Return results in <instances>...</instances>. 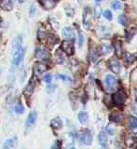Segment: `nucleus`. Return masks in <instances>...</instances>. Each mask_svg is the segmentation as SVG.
I'll list each match as a JSON object with an SVG mask.
<instances>
[{
	"label": "nucleus",
	"mask_w": 137,
	"mask_h": 149,
	"mask_svg": "<svg viewBox=\"0 0 137 149\" xmlns=\"http://www.w3.org/2000/svg\"><path fill=\"white\" fill-rule=\"evenodd\" d=\"M109 65H110V69L112 70L115 74H119L120 71V64L117 62L116 59H111L109 61Z\"/></svg>",
	"instance_id": "nucleus-13"
},
{
	"label": "nucleus",
	"mask_w": 137,
	"mask_h": 149,
	"mask_svg": "<svg viewBox=\"0 0 137 149\" xmlns=\"http://www.w3.org/2000/svg\"><path fill=\"white\" fill-rule=\"evenodd\" d=\"M103 16H105V18L107 19V20H109V21L112 20V12L109 10V9H107V10L103 12Z\"/></svg>",
	"instance_id": "nucleus-32"
},
{
	"label": "nucleus",
	"mask_w": 137,
	"mask_h": 149,
	"mask_svg": "<svg viewBox=\"0 0 137 149\" xmlns=\"http://www.w3.org/2000/svg\"><path fill=\"white\" fill-rule=\"evenodd\" d=\"M119 22L121 25L126 26L127 24H128V19H127V17L124 15V14H120V15L119 16Z\"/></svg>",
	"instance_id": "nucleus-27"
},
{
	"label": "nucleus",
	"mask_w": 137,
	"mask_h": 149,
	"mask_svg": "<svg viewBox=\"0 0 137 149\" xmlns=\"http://www.w3.org/2000/svg\"><path fill=\"white\" fill-rule=\"evenodd\" d=\"M88 118H89V116L86 112H80L78 114V119L81 123H86L88 121Z\"/></svg>",
	"instance_id": "nucleus-24"
},
{
	"label": "nucleus",
	"mask_w": 137,
	"mask_h": 149,
	"mask_svg": "<svg viewBox=\"0 0 137 149\" xmlns=\"http://www.w3.org/2000/svg\"><path fill=\"white\" fill-rule=\"evenodd\" d=\"M47 70V66L42 63H36L34 66V74L36 77H40Z\"/></svg>",
	"instance_id": "nucleus-6"
},
{
	"label": "nucleus",
	"mask_w": 137,
	"mask_h": 149,
	"mask_svg": "<svg viewBox=\"0 0 137 149\" xmlns=\"http://www.w3.org/2000/svg\"><path fill=\"white\" fill-rule=\"evenodd\" d=\"M22 45V38L21 36H16L15 38L13 40V45H12V53H15L17 51L20 49Z\"/></svg>",
	"instance_id": "nucleus-8"
},
{
	"label": "nucleus",
	"mask_w": 137,
	"mask_h": 149,
	"mask_svg": "<svg viewBox=\"0 0 137 149\" xmlns=\"http://www.w3.org/2000/svg\"><path fill=\"white\" fill-rule=\"evenodd\" d=\"M72 149H75V148H72Z\"/></svg>",
	"instance_id": "nucleus-41"
},
{
	"label": "nucleus",
	"mask_w": 137,
	"mask_h": 149,
	"mask_svg": "<svg viewBox=\"0 0 137 149\" xmlns=\"http://www.w3.org/2000/svg\"><path fill=\"white\" fill-rule=\"evenodd\" d=\"M63 35L65 38H67L68 40H73L75 38V33L73 31L72 28L70 27H65L63 29Z\"/></svg>",
	"instance_id": "nucleus-15"
},
{
	"label": "nucleus",
	"mask_w": 137,
	"mask_h": 149,
	"mask_svg": "<svg viewBox=\"0 0 137 149\" xmlns=\"http://www.w3.org/2000/svg\"><path fill=\"white\" fill-rule=\"evenodd\" d=\"M134 60H135V57L134 55H131V54L127 55V61H128L129 63H133L134 62Z\"/></svg>",
	"instance_id": "nucleus-35"
},
{
	"label": "nucleus",
	"mask_w": 137,
	"mask_h": 149,
	"mask_svg": "<svg viewBox=\"0 0 137 149\" xmlns=\"http://www.w3.org/2000/svg\"><path fill=\"white\" fill-rule=\"evenodd\" d=\"M106 84L108 88H114L117 84L116 78L113 76H111V74H107L106 77Z\"/></svg>",
	"instance_id": "nucleus-16"
},
{
	"label": "nucleus",
	"mask_w": 137,
	"mask_h": 149,
	"mask_svg": "<svg viewBox=\"0 0 137 149\" xmlns=\"http://www.w3.org/2000/svg\"><path fill=\"white\" fill-rule=\"evenodd\" d=\"M14 111H15L16 114L21 115V114L23 113V112H24V107H23L22 104H16L15 106H14Z\"/></svg>",
	"instance_id": "nucleus-26"
},
{
	"label": "nucleus",
	"mask_w": 137,
	"mask_h": 149,
	"mask_svg": "<svg viewBox=\"0 0 137 149\" xmlns=\"http://www.w3.org/2000/svg\"><path fill=\"white\" fill-rule=\"evenodd\" d=\"M131 80H133L134 83H137V69L134 70L131 76Z\"/></svg>",
	"instance_id": "nucleus-34"
},
{
	"label": "nucleus",
	"mask_w": 137,
	"mask_h": 149,
	"mask_svg": "<svg viewBox=\"0 0 137 149\" xmlns=\"http://www.w3.org/2000/svg\"><path fill=\"white\" fill-rule=\"evenodd\" d=\"M83 24L85 28H89L92 24V12L89 8H86L83 14Z\"/></svg>",
	"instance_id": "nucleus-4"
},
{
	"label": "nucleus",
	"mask_w": 137,
	"mask_h": 149,
	"mask_svg": "<svg viewBox=\"0 0 137 149\" xmlns=\"http://www.w3.org/2000/svg\"><path fill=\"white\" fill-rule=\"evenodd\" d=\"M36 111H32L26 119V129H30L31 127H33L34 124L36 123Z\"/></svg>",
	"instance_id": "nucleus-9"
},
{
	"label": "nucleus",
	"mask_w": 137,
	"mask_h": 149,
	"mask_svg": "<svg viewBox=\"0 0 137 149\" xmlns=\"http://www.w3.org/2000/svg\"><path fill=\"white\" fill-rule=\"evenodd\" d=\"M89 58H91L92 63H95L97 59L99 58V54L97 52V49L94 47H91L89 48Z\"/></svg>",
	"instance_id": "nucleus-17"
},
{
	"label": "nucleus",
	"mask_w": 137,
	"mask_h": 149,
	"mask_svg": "<svg viewBox=\"0 0 137 149\" xmlns=\"http://www.w3.org/2000/svg\"><path fill=\"white\" fill-rule=\"evenodd\" d=\"M99 30H100V35L103 36H106L109 35V30H108L107 28L105 26H101L100 28H99Z\"/></svg>",
	"instance_id": "nucleus-28"
},
{
	"label": "nucleus",
	"mask_w": 137,
	"mask_h": 149,
	"mask_svg": "<svg viewBox=\"0 0 137 149\" xmlns=\"http://www.w3.org/2000/svg\"><path fill=\"white\" fill-rule=\"evenodd\" d=\"M34 88H35V83L33 82V81H30V83L25 87L24 91H23V93H24V95H26L27 97L30 96L32 93H33V91H34Z\"/></svg>",
	"instance_id": "nucleus-18"
},
{
	"label": "nucleus",
	"mask_w": 137,
	"mask_h": 149,
	"mask_svg": "<svg viewBox=\"0 0 137 149\" xmlns=\"http://www.w3.org/2000/svg\"><path fill=\"white\" fill-rule=\"evenodd\" d=\"M123 118H124V116L122 115L120 112H113V113H111V115L109 116V119L111 121L117 122V123L121 122V121L123 120Z\"/></svg>",
	"instance_id": "nucleus-12"
},
{
	"label": "nucleus",
	"mask_w": 137,
	"mask_h": 149,
	"mask_svg": "<svg viewBox=\"0 0 137 149\" xmlns=\"http://www.w3.org/2000/svg\"><path fill=\"white\" fill-rule=\"evenodd\" d=\"M17 141H18V138L17 137H11L8 139L6 142H5V144H4V148L5 149H10V148H13L16 146L17 144Z\"/></svg>",
	"instance_id": "nucleus-14"
},
{
	"label": "nucleus",
	"mask_w": 137,
	"mask_h": 149,
	"mask_svg": "<svg viewBox=\"0 0 137 149\" xmlns=\"http://www.w3.org/2000/svg\"><path fill=\"white\" fill-rule=\"evenodd\" d=\"M57 1L58 0H39V3L41 4V6L44 8L50 9L55 7Z\"/></svg>",
	"instance_id": "nucleus-11"
},
{
	"label": "nucleus",
	"mask_w": 137,
	"mask_h": 149,
	"mask_svg": "<svg viewBox=\"0 0 137 149\" xmlns=\"http://www.w3.org/2000/svg\"><path fill=\"white\" fill-rule=\"evenodd\" d=\"M102 14V8L100 6H96L94 8V15L96 16V18H99Z\"/></svg>",
	"instance_id": "nucleus-31"
},
{
	"label": "nucleus",
	"mask_w": 137,
	"mask_h": 149,
	"mask_svg": "<svg viewBox=\"0 0 137 149\" xmlns=\"http://www.w3.org/2000/svg\"><path fill=\"white\" fill-rule=\"evenodd\" d=\"M84 35L82 32H79L78 34V46L79 48H82L83 47V44H84Z\"/></svg>",
	"instance_id": "nucleus-29"
},
{
	"label": "nucleus",
	"mask_w": 137,
	"mask_h": 149,
	"mask_svg": "<svg viewBox=\"0 0 137 149\" xmlns=\"http://www.w3.org/2000/svg\"><path fill=\"white\" fill-rule=\"evenodd\" d=\"M112 8L114 9H120L121 8V3L119 1V0H115V1L112 2Z\"/></svg>",
	"instance_id": "nucleus-30"
},
{
	"label": "nucleus",
	"mask_w": 137,
	"mask_h": 149,
	"mask_svg": "<svg viewBox=\"0 0 137 149\" xmlns=\"http://www.w3.org/2000/svg\"><path fill=\"white\" fill-rule=\"evenodd\" d=\"M2 8L7 9V10H10L12 8V3L10 0H1V4H0Z\"/></svg>",
	"instance_id": "nucleus-21"
},
{
	"label": "nucleus",
	"mask_w": 137,
	"mask_h": 149,
	"mask_svg": "<svg viewBox=\"0 0 137 149\" xmlns=\"http://www.w3.org/2000/svg\"><path fill=\"white\" fill-rule=\"evenodd\" d=\"M113 43H114V48H115V51H116L117 57L121 58L122 57V54H123V49H122L121 42L119 39H115L114 41H113Z\"/></svg>",
	"instance_id": "nucleus-10"
},
{
	"label": "nucleus",
	"mask_w": 137,
	"mask_h": 149,
	"mask_svg": "<svg viewBox=\"0 0 137 149\" xmlns=\"http://www.w3.org/2000/svg\"><path fill=\"white\" fill-rule=\"evenodd\" d=\"M96 1H97V2H99V1H101V0H96Z\"/></svg>",
	"instance_id": "nucleus-39"
},
{
	"label": "nucleus",
	"mask_w": 137,
	"mask_h": 149,
	"mask_svg": "<svg viewBox=\"0 0 137 149\" xmlns=\"http://www.w3.org/2000/svg\"><path fill=\"white\" fill-rule=\"evenodd\" d=\"M106 132L108 134H109V135H114V133H115V130L113 129L112 126L107 125V127H106Z\"/></svg>",
	"instance_id": "nucleus-33"
},
{
	"label": "nucleus",
	"mask_w": 137,
	"mask_h": 149,
	"mask_svg": "<svg viewBox=\"0 0 137 149\" xmlns=\"http://www.w3.org/2000/svg\"><path fill=\"white\" fill-rule=\"evenodd\" d=\"M25 50L26 49L25 48H21L19 49L17 52L13 53V59H12V69L11 71L13 72L14 70H15L20 63H22V61L24 58V55H25Z\"/></svg>",
	"instance_id": "nucleus-1"
},
{
	"label": "nucleus",
	"mask_w": 137,
	"mask_h": 149,
	"mask_svg": "<svg viewBox=\"0 0 137 149\" xmlns=\"http://www.w3.org/2000/svg\"><path fill=\"white\" fill-rule=\"evenodd\" d=\"M36 57L40 61H48L50 58V54L45 49L38 48L36 50Z\"/></svg>",
	"instance_id": "nucleus-5"
},
{
	"label": "nucleus",
	"mask_w": 137,
	"mask_h": 149,
	"mask_svg": "<svg viewBox=\"0 0 137 149\" xmlns=\"http://www.w3.org/2000/svg\"><path fill=\"white\" fill-rule=\"evenodd\" d=\"M34 11H35V7L33 6V7H32V11H30V13H33Z\"/></svg>",
	"instance_id": "nucleus-38"
},
{
	"label": "nucleus",
	"mask_w": 137,
	"mask_h": 149,
	"mask_svg": "<svg viewBox=\"0 0 137 149\" xmlns=\"http://www.w3.org/2000/svg\"><path fill=\"white\" fill-rule=\"evenodd\" d=\"M78 138H79L80 141H81L84 144H86V146H89V144H91L92 142V134L87 130H81V132H80L79 134H78Z\"/></svg>",
	"instance_id": "nucleus-2"
},
{
	"label": "nucleus",
	"mask_w": 137,
	"mask_h": 149,
	"mask_svg": "<svg viewBox=\"0 0 137 149\" xmlns=\"http://www.w3.org/2000/svg\"><path fill=\"white\" fill-rule=\"evenodd\" d=\"M112 50V47L108 44H103L101 45V52L103 54H107V53H110Z\"/></svg>",
	"instance_id": "nucleus-22"
},
{
	"label": "nucleus",
	"mask_w": 137,
	"mask_h": 149,
	"mask_svg": "<svg viewBox=\"0 0 137 149\" xmlns=\"http://www.w3.org/2000/svg\"><path fill=\"white\" fill-rule=\"evenodd\" d=\"M129 125H130V128L131 130L137 129V118H134V116H131V118H129Z\"/></svg>",
	"instance_id": "nucleus-25"
},
{
	"label": "nucleus",
	"mask_w": 137,
	"mask_h": 149,
	"mask_svg": "<svg viewBox=\"0 0 137 149\" xmlns=\"http://www.w3.org/2000/svg\"><path fill=\"white\" fill-rule=\"evenodd\" d=\"M62 49L64 52H66L68 55H72L74 53V47L73 44L69 40H65L62 43Z\"/></svg>",
	"instance_id": "nucleus-7"
},
{
	"label": "nucleus",
	"mask_w": 137,
	"mask_h": 149,
	"mask_svg": "<svg viewBox=\"0 0 137 149\" xmlns=\"http://www.w3.org/2000/svg\"><path fill=\"white\" fill-rule=\"evenodd\" d=\"M125 101H126V95L122 91H117V93H115V94L113 95V102H114L115 104L122 105L125 102Z\"/></svg>",
	"instance_id": "nucleus-3"
},
{
	"label": "nucleus",
	"mask_w": 137,
	"mask_h": 149,
	"mask_svg": "<svg viewBox=\"0 0 137 149\" xmlns=\"http://www.w3.org/2000/svg\"><path fill=\"white\" fill-rule=\"evenodd\" d=\"M98 139H99V143H100L101 146L103 147H106V144H107V136L105 132H100L98 136Z\"/></svg>",
	"instance_id": "nucleus-20"
},
{
	"label": "nucleus",
	"mask_w": 137,
	"mask_h": 149,
	"mask_svg": "<svg viewBox=\"0 0 137 149\" xmlns=\"http://www.w3.org/2000/svg\"><path fill=\"white\" fill-rule=\"evenodd\" d=\"M50 125H51V127H52L53 129L60 130V129H62V127H63V122H62V120H61L60 118H56L51 120Z\"/></svg>",
	"instance_id": "nucleus-19"
},
{
	"label": "nucleus",
	"mask_w": 137,
	"mask_h": 149,
	"mask_svg": "<svg viewBox=\"0 0 137 149\" xmlns=\"http://www.w3.org/2000/svg\"><path fill=\"white\" fill-rule=\"evenodd\" d=\"M55 59H56V62H57L58 63H64V55H63V52H62V51H61L60 49L56 51Z\"/></svg>",
	"instance_id": "nucleus-23"
},
{
	"label": "nucleus",
	"mask_w": 137,
	"mask_h": 149,
	"mask_svg": "<svg viewBox=\"0 0 137 149\" xmlns=\"http://www.w3.org/2000/svg\"><path fill=\"white\" fill-rule=\"evenodd\" d=\"M103 149H106V147H103Z\"/></svg>",
	"instance_id": "nucleus-40"
},
{
	"label": "nucleus",
	"mask_w": 137,
	"mask_h": 149,
	"mask_svg": "<svg viewBox=\"0 0 137 149\" xmlns=\"http://www.w3.org/2000/svg\"><path fill=\"white\" fill-rule=\"evenodd\" d=\"M58 78L62 79V80H64V81H69L70 80V78L68 77H66L65 74H58Z\"/></svg>",
	"instance_id": "nucleus-36"
},
{
	"label": "nucleus",
	"mask_w": 137,
	"mask_h": 149,
	"mask_svg": "<svg viewBox=\"0 0 137 149\" xmlns=\"http://www.w3.org/2000/svg\"><path fill=\"white\" fill-rule=\"evenodd\" d=\"M51 78H52V77H51V76H50V74H46V76L44 77V81L46 82V83H50L51 82Z\"/></svg>",
	"instance_id": "nucleus-37"
}]
</instances>
